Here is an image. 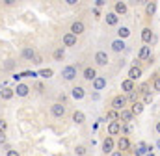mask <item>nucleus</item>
<instances>
[{"mask_svg":"<svg viewBox=\"0 0 160 156\" xmlns=\"http://www.w3.org/2000/svg\"><path fill=\"white\" fill-rule=\"evenodd\" d=\"M36 56H38V54H36L34 48H30V46H28V48H22V58H26V60L32 61V60H36Z\"/></svg>","mask_w":160,"mask_h":156,"instance_id":"a878e982","label":"nucleus"},{"mask_svg":"<svg viewBox=\"0 0 160 156\" xmlns=\"http://www.w3.org/2000/svg\"><path fill=\"white\" fill-rule=\"evenodd\" d=\"M132 119H134V115H132L130 108H125V110H121V112H119L121 124H130V123H132Z\"/></svg>","mask_w":160,"mask_h":156,"instance_id":"f8f14e48","label":"nucleus"},{"mask_svg":"<svg viewBox=\"0 0 160 156\" xmlns=\"http://www.w3.org/2000/svg\"><path fill=\"white\" fill-rule=\"evenodd\" d=\"M155 132L160 136V121H157V123H155Z\"/></svg>","mask_w":160,"mask_h":156,"instance_id":"37998d69","label":"nucleus"},{"mask_svg":"<svg viewBox=\"0 0 160 156\" xmlns=\"http://www.w3.org/2000/svg\"><path fill=\"white\" fill-rule=\"evenodd\" d=\"M114 151H116V141H114L112 136H106L104 141H102V153L104 154H112Z\"/></svg>","mask_w":160,"mask_h":156,"instance_id":"423d86ee","label":"nucleus"},{"mask_svg":"<svg viewBox=\"0 0 160 156\" xmlns=\"http://www.w3.org/2000/svg\"><path fill=\"white\" fill-rule=\"evenodd\" d=\"M13 65H15V61H13V60H8L4 67H6V69H13Z\"/></svg>","mask_w":160,"mask_h":156,"instance_id":"4c0bfd02","label":"nucleus"},{"mask_svg":"<svg viewBox=\"0 0 160 156\" xmlns=\"http://www.w3.org/2000/svg\"><path fill=\"white\" fill-rule=\"evenodd\" d=\"M132 156H145L149 154V145L145 141H138L136 145H132Z\"/></svg>","mask_w":160,"mask_h":156,"instance_id":"7ed1b4c3","label":"nucleus"},{"mask_svg":"<svg viewBox=\"0 0 160 156\" xmlns=\"http://www.w3.org/2000/svg\"><path fill=\"white\" fill-rule=\"evenodd\" d=\"M155 147H157V149L160 151V136H158V139H157V143H155Z\"/></svg>","mask_w":160,"mask_h":156,"instance_id":"49530a36","label":"nucleus"},{"mask_svg":"<svg viewBox=\"0 0 160 156\" xmlns=\"http://www.w3.org/2000/svg\"><path fill=\"white\" fill-rule=\"evenodd\" d=\"M104 21H106V24L108 26H118L119 24V17L114 13V11H110V13H106V17H104Z\"/></svg>","mask_w":160,"mask_h":156,"instance_id":"412c9836","label":"nucleus"},{"mask_svg":"<svg viewBox=\"0 0 160 156\" xmlns=\"http://www.w3.org/2000/svg\"><path fill=\"white\" fill-rule=\"evenodd\" d=\"M127 99H128V102H138V91H132L130 95H127Z\"/></svg>","mask_w":160,"mask_h":156,"instance_id":"f704fd0d","label":"nucleus"},{"mask_svg":"<svg viewBox=\"0 0 160 156\" xmlns=\"http://www.w3.org/2000/svg\"><path fill=\"white\" fill-rule=\"evenodd\" d=\"M0 95H2V99H4V100H9V99H13L15 89H11V87H4V89L0 91Z\"/></svg>","mask_w":160,"mask_h":156,"instance_id":"bb28decb","label":"nucleus"},{"mask_svg":"<svg viewBox=\"0 0 160 156\" xmlns=\"http://www.w3.org/2000/svg\"><path fill=\"white\" fill-rule=\"evenodd\" d=\"M153 99H155V97H153V93L149 91V93H145V95H143V100H142V102L147 106V104H151V102H153Z\"/></svg>","mask_w":160,"mask_h":156,"instance_id":"2f4dec72","label":"nucleus"},{"mask_svg":"<svg viewBox=\"0 0 160 156\" xmlns=\"http://www.w3.org/2000/svg\"><path fill=\"white\" fill-rule=\"evenodd\" d=\"M50 114L56 117V119H62V117H65V114H67V108H65V104H62V102H54V104L50 106Z\"/></svg>","mask_w":160,"mask_h":156,"instance_id":"20e7f679","label":"nucleus"},{"mask_svg":"<svg viewBox=\"0 0 160 156\" xmlns=\"http://www.w3.org/2000/svg\"><path fill=\"white\" fill-rule=\"evenodd\" d=\"M110 156H125V154H123L121 151H114V153H112V154H110Z\"/></svg>","mask_w":160,"mask_h":156,"instance_id":"c03bdc74","label":"nucleus"},{"mask_svg":"<svg viewBox=\"0 0 160 156\" xmlns=\"http://www.w3.org/2000/svg\"><path fill=\"white\" fill-rule=\"evenodd\" d=\"M6 156H21V154H19L17 151H13V149H9V151L6 153Z\"/></svg>","mask_w":160,"mask_h":156,"instance_id":"ea45409f","label":"nucleus"},{"mask_svg":"<svg viewBox=\"0 0 160 156\" xmlns=\"http://www.w3.org/2000/svg\"><path fill=\"white\" fill-rule=\"evenodd\" d=\"M62 78H63L65 82H73V80L77 78V67H75V65H65V67L62 69Z\"/></svg>","mask_w":160,"mask_h":156,"instance_id":"39448f33","label":"nucleus"},{"mask_svg":"<svg viewBox=\"0 0 160 156\" xmlns=\"http://www.w3.org/2000/svg\"><path fill=\"white\" fill-rule=\"evenodd\" d=\"M91 99H93V100H99V99H101V93H99V91H95V93L91 95Z\"/></svg>","mask_w":160,"mask_h":156,"instance_id":"79ce46f5","label":"nucleus"},{"mask_svg":"<svg viewBox=\"0 0 160 156\" xmlns=\"http://www.w3.org/2000/svg\"><path fill=\"white\" fill-rule=\"evenodd\" d=\"M157 43H158V36L155 34V36H153V39H151V46H155Z\"/></svg>","mask_w":160,"mask_h":156,"instance_id":"a19ab883","label":"nucleus"},{"mask_svg":"<svg viewBox=\"0 0 160 156\" xmlns=\"http://www.w3.org/2000/svg\"><path fill=\"white\" fill-rule=\"evenodd\" d=\"M84 121H86V114H84L82 110H75V112H73V123H75V124H82Z\"/></svg>","mask_w":160,"mask_h":156,"instance_id":"b1692460","label":"nucleus"},{"mask_svg":"<svg viewBox=\"0 0 160 156\" xmlns=\"http://www.w3.org/2000/svg\"><path fill=\"white\" fill-rule=\"evenodd\" d=\"M91 85H93V91H102L106 87V76H97L91 82Z\"/></svg>","mask_w":160,"mask_h":156,"instance_id":"2eb2a0df","label":"nucleus"},{"mask_svg":"<svg viewBox=\"0 0 160 156\" xmlns=\"http://www.w3.org/2000/svg\"><path fill=\"white\" fill-rule=\"evenodd\" d=\"M128 36H130V28L128 26H121L119 30H118V39H123L125 41Z\"/></svg>","mask_w":160,"mask_h":156,"instance_id":"cd10ccee","label":"nucleus"},{"mask_svg":"<svg viewBox=\"0 0 160 156\" xmlns=\"http://www.w3.org/2000/svg\"><path fill=\"white\" fill-rule=\"evenodd\" d=\"M75 154H77V156H88V149H86L84 145H77V149H75Z\"/></svg>","mask_w":160,"mask_h":156,"instance_id":"7c9ffc66","label":"nucleus"},{"mask_svg":"<svg viewBox=\"0 0 160 156\" xmlns=\"http://www.w3.org/2000/svg\"><path fill=\"white\" fill-rule=\"evenodd\" d=\"M62 43H63V46H75V45H77V36L71 34V32H67V34L62 37Z\"/></svg>","mask_w":160,"mask_h":156,"instance_id":"6ab92c4d","label":"nucleus"},{"mask_svg":"<svg viewBox=\"0 0 160 156\" xmlns=\"http://www.w3.org/2000/svg\"><path fill=\"white\" fill-rule=\"evenodd\" d=\"M142 41H143V45H151V39H153V36H155V32L149 28V26H145V28H142Z\"/></svg>","mask_w":160,"mask_h":156,"instance_id":"4468645a","label":"nucleus"},{"mask_svg":"<svg viewBox=\"0 0 160 156\" xmlns=\"http://www.w3.org/2000/svg\"><path fill=\"white\" fill-rule=\"evenodd\" d=\"M130 124H121V136H128L130 134Z\"/></svg>","mask_w":160,"mask_h":156,"instance_id":"c9c22d12","label":"nucleus"},{"mask_svg":"<svg viewBox=\"0 0 160 156\" xmlns=\"http://www.w3.org/2000/svg\"><path fill=\"white\" fill-rule=\"evenodd\" d=\"M84 32H86V26H84L82 21H75V22L71 24V34H75L77 37H78L80 34H84Z\"/></svg>","mask_w":160,"mask_h":156,"instance_id":"dca6fc26","label":"nucleus"},{"mask_svg":"<svg viewBox=\"0 0 160 156\" xmlns=\"http://www.w3.org/2000/svg\"><path fill=\"white\" fill-rule=\"evenodd\" d=\"M116 147H118V151H121L123 154H125L127 151H130V149H132V145H130V139H128L127 136H121L119 139L116 141Z\"/></svg>","mask_w":160,"mask_h":156,"instance_id":"0eeeda50","label":"nucleus"},{"mask_svg":"<svg viewBox=\"0 0 160 156\" xmlns=\"http://www.w3.org/2000/svg\"><path fill=\"white\" fill-rule=\"evenodd\" d=\"M21 78H22V76H21V75H13V80H15V82H19Z\"/></svg>","mask_w":160,"mask_h":156,"instance_id":"a18cd8bd","label":"nucleus"},{"mask_svg":"<svg viewBox=\"0 0 160 156\" xmlns=\"http://www.w3.org/2000/svg\"><path fill=\"white\" fill-rule=\"evenodd\" d=\"M145 156H157V154L155 153H149V154H145Z\"/></svg>","mask_w":160,"mask_h":156,"instance_id":"09e8293b","label":"nucleus"},{"mask_svg":"<svg viewBox=\"0 0 160 156\" xmlns=\"http://www.w3.org/2000/svg\"><path fill=\"white\" fill-rule=\"evenodd\" d=\"M128 11V6H127V2H116L114 4V13L119 17V15H125Z\"/></svg>","mask_w":160,"mask_h":156,"instance_id":"aec40b11","label":"nucleus"},{"mask_svg":"<svg viewBox=\"0 0 160 156\" xmlns=\"http://www.w3.org/2000/svg\"><path fill=\"white\" fill-rule=\"evenodd\" d=\"M121 134V121H112L108 124V136H118Z\"/></svg>","mask_w":160,"mask_h":156,"instance_id":"a211bd4d","label":"nucleus"},{"mask_svg":"<svg viewBox=\"0 0 160 156\" xmlns=\"http://www.w3.org/2000/svg\"><path fill=\"white\" fill-rule=\"evenodd\" d=\"M110 48H112V52L121 54V52H125V50H127V45H125V41H123V39H114V41L110 43Z\"/></svg>","mask_w":160,"mask_h":156,"instance_id":"1a4fd4ad","label":"nucleus"},{"mask_svg":"<svg viewBox=\"0 0 160 156\" xmlns=\"http://www.w3.org/2000/svg\"><path fill=\"white\" fill-rule=\"evenodd\" d=\"M4 141H6V136H4V134H0V143H4Z\"/></svg>","mask_w":160,"mask_h":156,"instance_id":"de8ad7c7","label":"nucleus"},{"mask_svg":"<svg viewBox=\"0 0 160 156\" xmlns=\"http://www.w3.org/2000/svg\"><path fill=\"white\" fill-rule=\"evenodd\" d=\"M71 97H73L75 100H82V99L86 97V89H84L82 85H75V87L71 89Z\"/></svg>","mask_w":160,"mask_h":156,"instance_id":"f3484780","label":"nucleus"},{"mask_svg":"<svg viewBox=\"0 0 160 156\" xmlns=\"http://www.w3.org/2000/svg\"><path fill=\"white\" fill-rule=\"evenodd\" d=\"M52 56H54V60H56V61H60V60H63V56H65V50H63V46H62V48H56Z\"/></svg>","mask_w":160,"mask_h":156,"instance_id":"c756f323","label":"nucleus"},{"mask_svg":"<svg viewBox=\"0 0 160 156\" xmlns=\"http://www.w3.org/2000/svg\"><path fill=\"white\" fill-rule=\"evenodd\" d=\"M97 76H99V75H97V69H95V67H84V71H82V78H84V80L93 82Z\"/></svg>","mask_w":160,"mask_h":156,"instance_id":"ddd939ff","label":"nucleus"},{"mask_svg":"<svg viewBox=\"0 0 160 156\" xmlns=\"http://www.w3.org/2000/svg\"><path fill=\"white\" fill-rule=\"evenodd\" d=\"M106 119H108L110 123H112V121H119V112H116V110L110 108V110L106 112Z\"/></svg>","mask_w":160,"mask_h":156,"instance_id":"c85d7f7f","label":"nucleus"},{"mask_svg":"<svg viewBox=\"0 0 160 156\" xmlns=\"http://www.w3.org/2000/svg\"><path fill=\"white\" fill-rule=\"evenodd\" d=\"M151 56H153L151 54V45H143L140 48V52H138V61H147Z\"/></svg>","mask_w":160,"mask_h":156,"instance_id":"9d476101","label":"nucleus"},{"mask_svg":"<svg viewBox=\"0 0 160 156\" xmlns=\"http://www.w3.org/2000/svg\"><path fill=\"white\" fill-rule=\"evenodd\" d=\"M153 91L160 93V76H155V80H153Z\"/></svg>","mask_w":160,"mask_h":156,"instance_id":"72a5a7b5","label":"nucleus"},{"mask_svg":"<svg viewBox=\"0 0 160 156\" xmlns=\"http://www.w3.org/2000/svg\"><path fill=\"white\" fill-rule=\"evenodd\" d=\"M104 4H106L104 0H95V7H97V9H99V7H102Z\"/></svg>","mask_w":160,"mask_h":156,"instance_id":"58836bf2","label":"nucleus"},{"mask_svg":"<svg viewBox=\"0 0 160 156\" xmlns=\"http://www.w3.org/2000/svg\"><path fill=\"white\" fill-rule=\"evenodd\" d=\"M8 128V123L4 121V119H0V134H4V130Z\"/></svg>","mask_w":160,"mask_h":156,"instance_id":"e433bc0d","label":"nucleus"},{"mask_svg":"<svg viewBox=\"0 0 160 156\" xmlns=\"http://www.w3.org/2000/svg\"><path fill=\"white\" fill-rule=\"evenodd\" d=\"M28 93H30V87L26 84H17V87H15V95L17 97H26Z\"/></svg>","mask_w":160,"mask_h":156,"instance_id":"4be33fe9","label":"nucleus"},{"mask_svg":"<svg viewBox=\"0 0 160 156\" xmlns=\"http://www.w3.org/2000/svg\"><path fill=\"white\" fill-rule=\"evenodd\" d=\"M143 75V69L140 67V65H132L130 69H128V80H132V82H136V80H140Z\"/></svg>","mask_w":160,"mask_h":156,"instance_id":"6e6552de","label":"nucleus"},{"mask_svg":"<svg viewBox=\"0 0 160 156\" xmlns=\"http://www.w3.org/2000/svg\"><path fill=\"white\" fill-rule=\"evenodd\" d=\"M54 75V71L52 69H41L39 71V76H43V78H50Z\"/></svg>","mask_w":160,"mask_h":156,"instance_id":"473e14b6","label":"nucleus"},{"mask_svg":"<svg viewBox=\"0 0 160 156\" xmlns=\"http://www.w3.org/2000/svg\"><path fill=\"white\" fill-rule=\"evenodd\" d=\"M127 102H128L127 95H116V97L112 99L110 106H112V110H116V112H121V110H125V108H127Z\"/></svg>","mask_w":160,"mask_h":156,"instance_id":"f257e3e1","label":"nucleus"},{"mask_svg":"<svg viewBox=\"0 0 160 156\" xmlns=\"http://www.w3.org/2000/svg\"><path fill=\"white\" fill-rule=\"evenodd\" d=\"M125 156H132V154H125Z\"/></svg>","mask_w":160,"mask_h":156,"instance_id":"8fccbe9b","label":"nucleus"},{"mask_svg":"<svg viewBox=\"0 0 160 156\" xmlns=\"http://www.w3.org/2000/svg\"><path fill=\"white\" fill-rule=\"evenodd\" d=\"M143 108H145V104H143L142 100H138V102H134V104L130 106V112H132V115L136 117V115H140V114L143 112Z\"/></svg>","mask_w":160,"mask_h":156,"instance_id":"5701e85b","label":"nucleus"},{"mask_svg":"<svg viewBox=\"0 0 160 156\" xmlns=\"http://www.w3.org/2000/svg\"><path fill=\"white\" fill-rule=\"evenodd\" d=\"M121 91H123V93H127V95H130L132 91H136V82H132V80L125 78V80L121 82Z\"/></svg>","mask_w":160,"mask_h":156,"instance_id":"9b49d317","label":"nucleus"},{"mask_svg":"<svg viewBox=\"0 0 160 156\" xmlns=\"http://www.w3.org/2000/svg\"><path fill=\"white\" fill-rule=\"evenodd\" d=\"M93 61H95V65H97V67H106V65L110 63V56H108V52H106V50H97V52H95Z\"/></svg>","mask_w":160,"mask_h":156,"instance_id":"f03ea898","label":"nucleus"},{"mask_svg":"<svg viewBox=\"0 0 160 156\" xmlns=\"http://www.w3.org/2000/svg\"><path fill=\"white\" fill-rule=\"evenodd\" d=\"M157 9H158V4H157V2H147V4H145V13H147L149 17H153V15L157 13Z\"/></svg>","mask_w":160,"mask_h":156,"instance_id":"393cba45","label":"nucleus"}]
</instances>
